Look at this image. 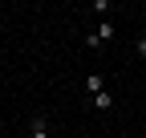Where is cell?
Masks as SVG:
<instances>
[{"mask_svg":"<svg viewBox=\"0 0 146 138\" xmlns=\"http://www.w3.org/2000/svg\"><path fill=\"white\" fill-rule=\"evenodd\" d=\"M102 90H106V77H102V73H89V77H85V94H89V98H98Z\"/></svg>","mask_w":146,"mask_h":138,"instance_id":"cell-1","label":"cell"},{"mask_svg":"<svg viewBox=\"0 0 146 138\" xmlns=\"http://www.w3.org/2000/svg\"><path fill=\"white\" fill-rule=\"evenodd\" d=\"M29 138H49V118H45V114H36V118H33V130H29Z\"/></svg>","mask_w":146,"mask_h":138,"instance_id":"cell-2","label":"cell"},{"mask_svg":"<svg viewBox=\"0 0 146 138\" xmlns=\"http://www.w3.org/2000/svg\"><path fill=\"white\" fill-rule=\"evenodd\" d=\"M110 106H114V94H110V90H102V94L94 98V110H110Z\"/></svg>","mask_w":146,"mask_h":138,"instance_id":"cell-3","label":"cell"},{"mask_svg":"<svg viewBox=\"0 0 146 138\" xmlns=\"http://www.w3.org/2000/svg\"><path fill=\"white\" fill-rule=\"evenodd\" d=\"M98 37H102V45H106V41H114V25H110V21H102V29H98Z\"/></svg>","mask_w":146,"mask_h":138,"instance_id":"cell-4","label":"cell"},{"mask_svg":"<svg viewBox=\"0 0 146 138\" xmlns=\"http://www.w3.org/2000/svg\"><path fill=\"white\" fill-rule=\"evenodd\" d=\"M134 49H138V57H146V37H142V41H138Z\"/></svg>","mask_w":146,"mask_h":138,"instance_id":"cell-5","label":"cell"}]
</instances>
